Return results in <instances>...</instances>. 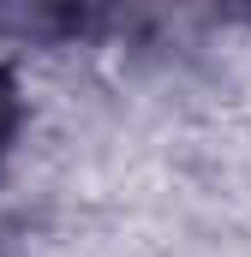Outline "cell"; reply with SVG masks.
<instances>
[{
  "instance_id": "cell-1",
  "label": "cell",
  "mask_w": 251,
  "mask_h": 257,
  "mask_svg": "<svg viewBox=\"0 0 251 257\" xmlns=\"http://www.w3.org/2000/svg\"><path fill=\"white\" fill-rule=\"evenodd\" d=\"M114 0H0V24L24 42H72Z\"/></svg>"
},
{
  "instance_id": "cell-2",
  "label": "cell",
  "mask_w": 251,
  "mask_h": 257,
  "mask_svg": "<svg viewBox=\"0 0 251 257\" xmlns=\"http://www.w3.org/2000/svg\"><path fill=\"white\" fill-rule=\"evenodd\" d=\"M18 126H24V96H18V78L0 66V162L12 156V144H18Z\"/></svg>"
},
{
  "instance_id": "cell-3",
  "label": "cell",
  "mask_w": 251,
  "mask_h": 257,
  "mask_svg": "<svg viewBox=\"0 0 251 257\" xmlns=\"http://www.w3.org/2000/svg\"><path fill=\"white\" fill-rule=\"evenodd\" d=\"M191 6H203V12H215V18H239V24H251V0H191Z\"/></svg>"
}]
</instances>
